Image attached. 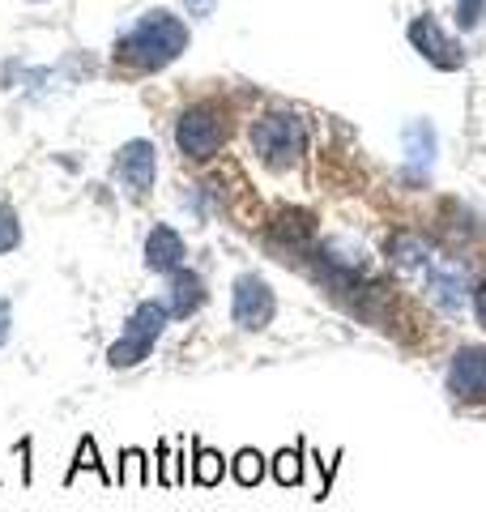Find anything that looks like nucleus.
<instances>
[{
  "instance_id": "obj_20",
  "label": "nucleus",
  "mask_w": 486,
  "mask_h": 512,
  "mask_svg": "<svg viewBox=\"0 0 486 512\" xmlns=\"http://www.w3.org/2000/svg\"><path fill=\"white\" fill-rule=\"evenodd\" d=\"M184 5H188V13H192V18H209V13H214V5H218V0H184Z\"/></svg>"
},
{
  "instance_id": "obj_13",
  "label": "nucleus",
  "mask_w": 486,
  "mask_h": 512,
  "mask_svg": "<svg viewBox=\"0 0 486 512\" xmlns=\"http://www.w3.org/2000/svg\"><path fill=\"white\" fill-rule=\"evenodd\" d=\"M222 474H226L222 453H214V448H201V444H197V470H192V478H197L201 487H218V483H222Z\"/></svg>"
},
{
  "instance_id": "obj_10",
  "label": "nucleus",
  "mask_w": 486,
  "mask_h": 512,
  "mask_svg": "<svg viewBox=\"0 0 486 512\" xmlns=\"http://www.w3.org/2000/svg\"><path fill=\"white\" fill-rule=\"evenodd\" d=\"M180 265H184V239L171 227H154L145 235V269H154V274H175Z\"/></svg>"
},
{
  "instance_id": "obj_21",
  "label": "nucleus",
  "mask_w": 486,
  "mask_h": 512,
  "mask_svg": "<svg viewBox=\"0 0 486 512\" xmlns=\"http://www.w3.org/2000/svg\"><path fill=\"white\" fill-rule=\"evenodd\" d=\"M9 325H13V312H9V303L0 299V346L9 342Z\"/></svg>"
},
{
  "instance_id": "obj_1",
  "label": "nucleus",
  "mask_w": 486,
  "mask_h": 512,
  "mask_svg": "<svg viewBox=\"0 0 486 512\" xmlns=\"http://www.w3.org/2000/svg\"><path fill=\"white\" fill-rule=\"evenodd\" d=\"M184 47H188V26L171 9H150L141 13L128 35H120L116 56L137 64V69H167V64L184 56Z\"/></svg>"
},
{
  "instance_id": "obj_8",
  "label": "nucleus",
  "mask_w": 486,
  "mask_h": 512,
  "mask_svg": "<svg viewBox=\"0 0 486 512\" xmlns=\"http://www.w3.org/2000/svg\"><path fill=\"white\" fill-rule=\"evenodd\" d=\"M154 175H158V154L150 141H128L116 154V180L133 192V197H145L154 188Z\"/></svg>"
},
{
  "instance_id": "obj_7",
  "label": "nucleus",
  "mask_w": 486,
  "mask_h": 512,
  "mask_svg": "<svg viewBox=\"0 0 486 512\" xmlns=\"http://www.w3.org/2000/svg\"><path fill=\"white\" fill-rule=\"evenodd\" d=\"M448 389L461 402H486V346H461L448 363Z\"/></svg>"
},
{
  "instance_id": "obj_11",
  "label": "nucleus",
  "mask_w": 486,
  "mask_h": 512,
  "mask_svg": "<svg viewBox=\"0 0 486 512\" xmlns=\"http://www.w3.org/2000/svg\"><path fill=\"white\" fill-rule=\"evenodd\" d=\"M435 167V133L427 120H414L405 124V171L414 175V180H423V175Z\"/></svg>"
},
{
  "instance_id": "obj_19",
  "label": "nucleus",
  "mask_w": 486,
  "mask_h": 512,
  "mask_svg": "<svg viewBox=\"0 0 486 512\" xmlns=\"http://www.w3.org/2000/svg\"><path fill=\"white\" fill-rule=\"evenodd\" d=\"M86 466H90V470H99V448H94V440H81V448H77V466H73V474H77V470H86ZM73 474H69V478H73Z\"/></svg>"
},
{
  "instance_id": "obj_16",
  "label": "nucleus",
  "mask_w": 486,
  "mask_h": 512,
  "mask_svg": "<svg viewBox=\"0 0 486 512\" xmlns=\"http://www.w3.org/2000/svg\"><path fill=\"white\" fill-rule=\"evenodd\" d=\"M273 478H278L282 487H295L299 478H303V457H299V448H282L278 457H273Z\"/></svg>"
},
{
  "instance_id": "obj_14",
  "label": "nucleus",
  "mask_w": 486,
  "mask_h": 512,
  "mask_svg": "<svg viewBox=\"0 0 486 512\" xmlns=\"http://www.w3.org/2000/svg\"><path fill=\"white\" fill-rule=\"evenodd\" d=\"M393 261H401L405 269H418V265L431 261V248L423 244V239H414V235H397L393 239Z\"/></svg>"
},
{
  "instance_id": "obj_12",
  "label": "nucleus",
  "mask_w": 486,
  "mask_h": 512,
  "mask_svg": "<svg viewBox=\"0 0 486 512\" xmlns=\"http://www.w3.org/2000/svg\"><path fill=\"white\" fill-rule=\"evenodd\" d=\"M205 278L201 274H192V269H175V278H171V316H192V312H201L205 308Z\"/></svg>"
},
{
  "instance_id": "obj_4",
  "label": "nucleus",
  "mask_w": 486,
  "mask_h": 512,
  "mask_svg": "<svg viewBox=\"0 0 486 512\" xmlns=\"http://www.w3.org/2000/svg\"><path fill=\"white\" fill-rule=\"evenodd\" d=\"M226 141V116L218 103H197L188 107L180 124H175V146L188 158H214Z\"/></svg>"
},
{
  "instance_id": "obj_3",
  "label": "nucleus",
  "mask_w": 486,
  "mask_h": 512,
  "mask_svg": "<svg viewBox=\"0 0 486 512\" xmlns=\"http://www.w3.org/2000/svg\"><path fill=\"white\" fill-rule=\"evenodd\" d=\"M167 320H171L167 303H158V299L137 303V312L128 316V325H124V338L107 350V363H111V367H137L141 359H150V350H154V342L162 338Z\"/></svg>"
},
{
  "instance_id": "obj_17",
  "label": "nucleus",
  "mask_w": 486,
  "mask_h": 512,
  "mask_svg": "<svg viewBox=\"0 0 486 512\" xmlns=\"http://www.w3.org/2000/svg\"><path fill=\"white\" fill-rule=\"evenodd\" d=\"M22 244V227H18V214L9 210V205H0V256L13 252Z\"/></svg>"
},
{
  "instance_id": "obj_9",
  "label": "nucleus",
  "mask_w": 486,
  "mask_h": 512,
  "mask_svg": "<svg viewBox=\"0 0 486 512\" xmlns=\"http://www.w3.org/2000/svg\"><path fill=\"white\" fill-rule=\"evenodd\" d=\"M423 269H427V282H431V299L440 303L444 312H461L465 308V265L431 252V261Z\"/></svg>"
},
{
  "instance_id": "obj_22",
  "label": "nucleus",
  "mask_w": 486,
  "mask_h": 512,
  "mask_svg": "<svg viewBox=\"0 0 486 512\" xmlns=\"http://www.w3.org/2000/svg\"><path fill=\"white\" fill-rule=\"evenodd\" d=\"M474 312H478V320L486 325V282H482L478 291H474Z\"/></svg>"
},
{
  "instance_id": "obj_6",
  "label": "nucleus",
  "mask_w": 486,
  "mask_h": 512,
  "mask_svg": "<svg viewBox=\"0 0 486 512\" xmlns=\"http://www.w3.org/2000/svg\"><path fill=\"white\" fill-rule=\"evenodd\" d=\"M273 291H269V282L265 278H256V274H243L235 282V295H231V312H235V325L239 329H265L269 320H273Z\"/></svg>"
},
{
  "instance_id": "obj_18",
  "label": "nucleus",
  "mask_w": 486,
  "mask_h": 512,
  "mask_svg": "<svg viewBox=\"0 0 486 512\" xmlns=\"http://www.w3.org/2000/svg\"><path fill=\"white\" fill-rule=\"evenodd\" d=\"M486 22V0H461L457 5V26L461 30H478Z\"/></svg>"
},
{
  "instance_id": "obj_2",
  "label": "nucleus",
  "mask_w": 486,
  "mask_h": 512,
  "mask_svg": "<svg viewBox=\"0 0 486 512\" xmlns=\"http://www.w3.org/2000/svg\"><path fill=\"white\" fill-rule=\"evenodd\" d=\"M252 150L261 154V163L273 171L295 167L307 150V128L295 111H269L252 124Z\"/></svg>"
},
{
  "instance_id": "obj_15",
  "label": "nucleus",
  "mask_w": 486,
  "mask_h": 512,
  "mask_svg": "<svg viewBox=\"0 0 486 512\" xmlns=\"http://www.w3.org/2000/svg\"><path fill=\"white\" fill-rule=\"evenodd\" d=\"M231 470H235L239 487H256V483H261V474H265V457L256 453V448H243V453L231 461Z\"/></svg>"
},
{
  "instance_id": "obj_5",
  "label": "nucleus",
  "mask_w": 486,
  "mask_h": 512,
  "mask_svg": "<svg viewBox=\"0 0 486 512\" xmlns=\"http://www.w3.org/2000/svg\"><path fill=\"white\" fill-rule=\"evenodd\" d=\"M410 43H414L418 56L431 60L435 69H444V73H452V69H461L465 64V52L457 47V39H452L448 30L431 18V13H423V18L410 22Z\"/></svg>"
}]
</instances>
